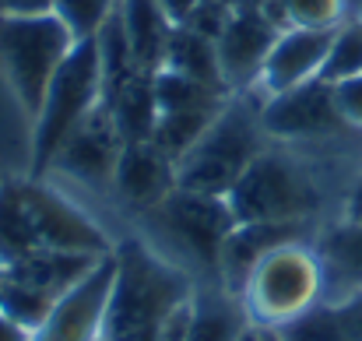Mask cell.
I'll list each match as a JSON object with an SVG mask.
<instances>
[{
    "instance_id": "1f68e13d",
    "label": "cell",
    "mask_w": 362,
    "mask_h": 341,
    "mask_svg": "<svg viewBox=\"0 0 362 341\" xmlns=\"http://www.w3.org/2000/svg\"><path fill=\"white\" fill-rule=\"evenodd\" d=\"M338 306H341V317H345V324H349L352 341H362V292H352V296L341 299Z\"/></svg>"
},
{
    "instance_id": "ffe728a7",
    "label": "cell",
    "mask_w": 362,
    "mask_h": 341,
    "mask_svg": "<svg viewBox=\"0 0 362 341\" xmlns=\"http://www.w3.org/2000/svg\"><path fill=\"white\" fill-rule=\"evenodd\" d=\"M120 21L127 28L134 60L141 71H158L162 67V53H165V39L173 32V21L165 18L158 0H120Z\"/></svg>"
},
{
    "instance_id": "5b68a950",
    "label": "cell",
    "mask_w": 362,
    "mask_h": 341,
    "mask_svg": "<svg viewBox=\"0 0 362 341\" xmlns=\"http://www.w3.org/2000/svg\"><path fill=\"white\" fill-rule=\"evenodd\" d=\"M74 32L53 14H0V60L18 103L35 120L49 81L74 50Z\"/></svg>"
},
{
    "instance_id": "836d02e7",
    "label": "cell",
    "mask_w": 362,
    "mask_h": 341,
    "mask_svg": "<svg viewBox=\"0 0 362 341\" xmlns=\"http://www.w3.org/2000/svg\"><path fill=\"white\" fill-rule=\"evenodd\" d=\"M158 4H162V11L173 25H183L190 18V11L197 7V0H158Z\"/></svg>"
},
{
    "instance_id": "d6a6232c",
    "label": "cell",
    "mask_w": 362,
    "mask_h": 341,
    "mask_svg": "<svg viewBox=\"0 0 362 341\" xmlns=\"http://www.w3.org/2000/svg\"><path fill=\"white\" fill-rule=\"evenodd\" d=\"M57 0H0V14H46Z\"/></svg>"
},
{
    "instance_id": "d4e9b609",
    "label": "cell",
    "mask_w": 362,
    "mask_h": 341,
    "mask_svg": "<svg viewBox=\"0 0 362 341\" xmlns=\"http://www.w3.org/2000/svg\"><path fill=\"white\" fill-rule=\"evenodd\" d=\"M218 113H222V110H215V113H158L151 141H155L173 162H180V158L201 141V134L211 127V120Z\"/></svg>"
},
{
    "instance_id": "4dcf8cb0",
    "label": "cell",
    "mask_w": 362,
    "mask_h": 341,
    "mask_svg": "<svg viewBox=\"0 0 362 341\" xmlns=\"http://www.w3.org/2000/svg\"><path fill=\"white\" fill-rule=\"evenodd\" d=\"M194 299V296H190ZM180 303L158 328V341H190V317H194V303Z\"/></svg>"
},
{
    "instance_id": "603a6c76",
    "label": "cell",
    "mask_w": 362,
    "mask_h": 341,
    "mask_svg": "<svg viewBox=\"0 0 362 341\" xmlns=\"http://www.w3.org/2000/svg\"><path fill=\"white\" fill-rule=\"evenodd\" d=\"M281 341H352L349 324L341 317V306L331 299L313 303L310 310H303L299 317L285 320L281 328H274Z\"/></svg>"
},
{
    "instance_id": "cb8c5ba5",
    "label": "cell",
    "mask_w": 362,
    "mask_h": 341,
    "mask_svg": "<svg viewBox=\"0 0 362 341\" xmlns=\"http://www.w3.org/2000/svg\"><path fill=\"white\" fill-rule=\"evenodd\" d=\"M264 11L278 28H338L345 0H267Z\"/></svg>"
},
{
    "instance_id": "7402d4cb",
    "label": "cell",
    "mask_w": 362,
    "mask_h": 341,
    "mask_svg": "<svg viewBox=\"0 0 362 341\" xmlns=\"http://www.w3.org/2000/svg\"><path fill=\"white\" fill-rule=\"evenodd\" d=\"M155 99H158V113H215L229 103V92L158 67L155 71Z\"/></svg>"
},
{
    "instance_id": "8fae6325",
    "label": "cell",
    "mask_w": 362,
    "mask_h": 341,
    "mask_svg": "<svg viewBox=\"0 0 362 341\" xmlns=\"http://www.w3.org/2000/svg\"><path fill=\"white\" fill-rule=\"evenodd\" d=\"M274 18H267L264 7H236L222 35L215 39L218 46V64H222V81L229 92H246L250 85L260 81L267 53L278 39Z\"/></svg>"
},
{
    "instance_id": "4316f807",
    "label": "cell",
    "mask_w": 362,
    "mask_h": 341,
    "mask_svg": "<svg viewBox=\"0 0 362 341\" xmlns=\"http://www.w3.org/2000/svg\"><path fill=\"white\" fill-rule=\"evenodd\" d=\"M53 303H57L53 296H46V292H39V289H32V285H25V282H18V278H4L0 313L11 317L14 324L28 328V331H35V328L49 317Z\"/></svg>"
},
{
    "instance_id": "30bf717a",
    "label": "cell",
    "mask_w": 362,
    "mask_h": 341,
    "mask_svg": "<svg viewBox=\"0 0 362 341\" xmlns=\"http://www.w3.org/2000/svg\"><path fill=\"white\" fill-rule=\"evenodd\" d=\"M260 123L271 137H285V141L327 137V134H338L341 127H349L345 116L338 113L334 85L324 78H313L296 88L267 96V103L260 106Z\"/></svg>"
},
{
    "instance_id": "7c38bea8",
    "label": "cell",
    "mask_w": 362,
    "mask_h": 341,
    "mask_svg": "<svg viewBox=\"0 0 362 341\" xmlns=\"http://www.w3.org/2000/svg\"><path fill=\"white\" fill-rule=\"evenodd\" d=\"M123 144L127 141L117 130L113 113L106 106H99L71 130V137L60 144V151H57L49 169H60V173L88 183V187H106L117 176V162H120Z\"/></svg>"
},
{
    "instance_id": "f1b7e54d",
    "label": "cell",
    "mask_w": 362,
    "mask_h": 341,
    "mask_svg": "<svg viewBox=\"0 0 362 341\" xmlns=\"http://www.w3.org/2000/svg\"><path fill=\"white\" fill-rule=\"evenodd\" d=\"M233 11H236L233 0H197V7L190 11V18L183 25L194 28V32H201V35H208V39H218L222 28L229 25Z\"/></svg>"
},
{
    "instance_id": "ba28073f",
    "label": "cell",
    "mask_w": 362,
    "mask_h": 341,
    "mask_svg": "<svg viewBox=\"0 0 362 341\" xmlns=\"http://www.w3.org/2000/svg\"><path fill=\"white\" fill-rule=\"evenodd\" d=\"M155 215L204 267L218 271L222 246H226L229 232L236 229V215L229 208V197L173 187V194L155 208Z\"/></svg>"
},
{
    "instance_id": "9a60e30c",
    "label": "cell",
    "mask_w": 362,
    "mask_h": 341,
    "mask_svg": "<svg viewBox=\"0 0 362 341\" xmlns=\"http://www.w3.org/2000/svg\"><path fill=\"white\" fill-rule=\"evenodd\" d=\"M113 187L137 208H158L176 187V162L155 141H127Z\"/></svg>"
},
{
    "instance_id": "ac0fdd59",
    "label": "cell",
    "mask_w": 362,
    "mask_h": 341,
    "mask_svg": "<svg viewBox=\"0 0 362 341\" xmlns=\"http://www.w3.org/2000/svg\"><path fill=\"white\" fill-rule=\"evenodd\" d=\"M194 317H190V341H240L253 317L243 296L229 289H194Z\"/></svg>"
},
{
    "instance_id": "e575fe53",
    "label": "cell",
    "mask_w": 362,
    "mask_h": 341,
    "mask_svg": "<svg viewBox=\"0 0 362 341\" xmlns=\"http://www.w3.org/2000/svg\"><path fill=\"white\" fill-rule=\"evenodd\" d=\"M0 341H32V331L0 313Z\"/></svg>"
},
{
    "instance_id": "3957f363",
    "label": "cell",
    "mask_w": 362,
    "mask_h": 341,
    "mask_svg": "<svg viewBox=\"0 0 362 341\" xmlns=\"http://www.w3.org/2000/svg\"><path fill=\"white\" fill-rule=\"evenodd\" d=\"M264 134L267 130L260 123V110L243 99H229L201 141L176 162V187L226 197L250 162L264 151Z\"/></svg>"
},
{
    "instance_id": "6da1fadb",
    "label": "cell",
    "mask_w": 362,
    "mask_h": 341,
    "mask_svg": "<svg viewBox=\"0 0 362 341\" xmlns=\"http://www.w3.org/2000/svg\"><path fill=\"white\" fill-rule=\"evenodd\" d=\"M35 250L113 253V243L88 215H81L57 190L32 180L0 183V264H14Z\"/></svg>"
},
{
    "instance_id": "44dd1931",
    "label": "cell",
    "mask_w": 362,
    "mask_h": 341,
    "mask_svg": "<svg viewBox=\"0 0 362 341\" xmlns=\"http://www.w3.org/2000/svg\"><path fill=\"white\" fill-rule=\"evenodd\" d=\"M120 130L123 141H151L158 123V99H155V71H137L113 99L103 103Z\"/></svg>"
},
{
    "instance_id": "8d00e7d4",
    "label": "cell",
    "mask_w": 362,
    "mask_h": 341,
    "mask_svg": "<svg viewBox=\"0 0 362 341\" xmlns=\"http://www.w3.org/2000/svg\"><path fill=\"white\" fill-rule=\"evenodd\" d=\"M240 341H264V338H260V328L253 324V328H250V331H246V335H243Z\"/></svg>"
},
{
    "instance_id": "e0dca14e",
    "label": "cell",
    "mask_w": 362,
    "mask_h": 341,
    "mask_svg": "<svg viewBox=\"0 0 362 341\" xmlns=\"http://www.w3.org/2000/svg\"><path fill=\"white\" fill-rule=\"evenodd\" d=\"M320 271H324V292H338L349 299L352 292H362V222H341L317 243ZM338 299V303H341Z\"/></svg>"
},
{
    "instance_id": "74e56055",
    "label": "cell",
    "mask_w": 362,
    "mask_h": 341,
    "mask_svg": "<svg viewBox=\"0 0 362 341\" xmlns=\"http://www.w3.org/2000/svg\"><path fill=\"white\" fill-rule=\"evenodd\" d=\"M260 338H264V341H281V338H278V331H274V328H260Z\"/></svg>"
},
{
    "instance_id": "5bb4252c",
    "label": "cell",
    "mask_w": 362,
    "mask_h": 341,
    "mask_svg": "<svg viewBox=\"0 0 362 341\" xmlns=\"http://www.w3.org/2000/svg\"><path fill=\"white\" fill-rule=\"evenodd\" d=\"M331 35H334V28H281L267 53L260 85L274 96V92H285V88L320 78Z\"/></svg>"
},
{
    "instance_id": "83f0119b",
    "label": "cell",
    "mask_w": 362,
    "mask_h": 341,
    "mask_svg": "<svg viewBox=\"0 0 362 341\" xmlns=\"http://www.w3.org/2000/svg\"><path fill=\"white\" fill-rule=\"evenodd\" d=\"M120 0H57L53 14L74 32V39H92L113 18Z\"/></svg>"
},
{
    "instance_id": "f546056e",
    "label": "cell",
    "mask_w": 362,
    "mask_h": 341,
    "mask_svg": "<svg viewBox=\"0 0 362 341\" xmlns=\"http://www.w3.org/2000/svg\"><path fill=\"white\" fill-rule=\"evenodd\" d=\"M334 103L349 127H362V74L334 85Z\"/></svg>"
},
{
    "instance_id": "4fadbf2b",
    "label": "cell",
    "mask_w": 362,
    "mask_h": 341,
    "mask_svg": "<svg viewBox=\"0 0 362 341\" xmlns=\"http://www.w3.org/2000/svg\"><path fill=\"white\" fill-rule=\"evenodd\" d=\"M306 229L310 222H236V229L229 232V239L222 246V260H218L222 285L240 296L253 267L264 257H271L274 250H281L288 243H303Z\"/></svg>"
},
{
    "instance_id": "2e32d148",
    "label": "cell",
    "mask_w": 362,
    "mask_h": 341,
    "mask_svg": "<svg viewBox=\"0 0 362 341\" xmlns=\"http://www.w3.org/2000/svg\"><path fill=\"white\" fill-rule=\"evenodd\" d=\"M110 257V253H106ZM103 257L99 253H78V250H35L14 264H7V278H18L53 299H60L67 289H74Z\"/></svg>"
},
{
    "instance_id": "52a82bcc",
    "label": "cell",
    "mask_w": 362,
    "mask_h": 341,
    "mask_svg": "<svg viewBox=\"0 0 362 341\" xmlns=\"http://www.w3.org/2000/svg\"><path fill=\"white\" fill-rule=\"evenodd\" d=\"M243 303L257 328H281L324 299V271L317 250L288 243L264 257L243 285Z\"/></svg>"
},
{
    "instance_id": "8992f818",
    "label": "cell",
    "mask_w": 362,
    "mask_h": 341,
    "mask_svg": "<svg viewBox=\"0 0 362 341\" xmlns=\"http://www.w3.org/2000/svg\"><path fill=\"white\" fill-rule=\"evenodd\" d=\"M236 222H310L320 208L313 176L288 155L260 151L226 194Z\"/></svg>"
},
{
    "instance_id": "f35d334b",
    "label": "cell",
    "mask_w": 362,
    "mask_h": 341,
    "mask_svg": "<svg viewBox=\"0 0 362 341\" xmlns=\"http://www.w3.org/2000/svg\"><path fill=\"white\" fill-rule=\"evenodd\" d=\"M267 0H236V7H264Z\"/></svg>"
},
{
    "instance_id": "d590c367",
    "label": "cell",
    "mask_w": 362,
    "mask_h": 341,
    "mask_svg": "<svg viewBox=\"0 0 362 341\" xmlns=\"http://www.w3.org/2000/svg\"><path fill=\"white\" fill-rule=\"evenodd\" d=\"M345 219H349V222H362V176L356 180V187L349 190V201H345Z\"/></svg>"
},
{
    "instance_id": "484cf974",
    "label": "cell",
    "mask_w": 362,
    "mask_h": 341,
    "mask_svg": "<svg viewBox=\"0 0 362 341\" xmlns=\"http://www.w3.org/2000/svg\"><path fill=\"white\" fill-rule=\"evenodd\" d=\"M359 74H362V21H341L334 28V35H331L320 78L338 85V81H349V78H359Z\"/></svg>"
},
{
    "instance_id": "ab89813d",
    "label": "cell",
    "mask_w": 362,
    "mask_h": 341,
    "mask_svg": "<svg viewBox=\"0 0 362 341\" xmlns=\"http://www.w3.org/2000/svg\"><path fill=\"white\" fill-rule=\"evenodd\" d=\"M4 278H7V271H4V264H0V289H4Z\"/></svg>"
},
{
    "instance_id": "7a4b0ae2",
    "label": "cell",
    "mask_w": 362,
    "mask_h": 341,
    "mask_svg": "<svg viewBox=\"0 0 362 341\" xmlns=\"http://www.w3.org/2000/svg\"><path fill=\"white\" fill-rule=\"evenodd\" d=\"M113 257L117 274L106 303L103 341H158L162 320L194 296L190 278L134 239L113 246Z\"/></svg>"
},
{
    "instance_id": "277c9868",
    "label": "cell",
    "mask_w": 362,
    "mask_h": 341,
    "mask_svg": "<svg viewBox=\"0 0 362 341\" xmlns=\"http://www.w3.org/2000/svg\"><path fill=\"white\" fill-rule=\"evenodd\" d=\"M103 106V64H99V42L78 39L67 60L60 64L57 78L46 88V99L35 113V137H32V176H42L60 144L71 137V130Z\"/></svg>"
},
{
    "instance_id": "d6986e66",
    "label": "cell",
    "mask_w": 362,
    "mask_h": 341,
    "mask_svg": "<svg viewBox=\"0 0 362 341\" xmlns=\"http://www.w3.org/2000/svg\"><path fill=\"white\" fill-rule=\"evenodd\" d=\"M162 67L165 71H176L183 78H194L201 85H211V88H226L222 81V64H218V46L215 39L187 28V25H173L169 39H165V53H162Z\"/></svg>"
},
{
    "instance_id": "9c48e42d",
    "label": "cell",
    "mask_w": 362,
    "mask_h": 341,
    "mask_svg": "<svg viewBox=\"0 0 362 341\" xmlns=\"http://www.w3.org/2000/svg\"><path fill=\"white\" fill-rule=\"evenodd\" d=\"M113 274H117V257L110 253L53 303L49 317L32 331V341H103Z\"/></svg>"
}]
</instances>
